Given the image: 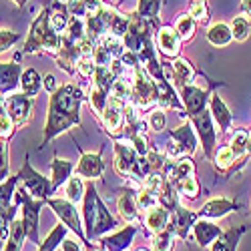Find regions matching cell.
<instances>
[{
    "label": "cell",
    "instance_id": "cell-58",
    "mask_svg": "<svg viewBox=\"0 0 251 251\" xmlns=\"http://www.w3.org/2000/svg\"><path fill=\"white\" fill-rule=\"evenodd\" d=\"M135 251H149V249H145V247H141V249H135Z\"/></svg>",
    "mask_w": 251,
    "mask_h": 251
},
{
    "label": "cell",
    "instance_id": "cell-34",
    "mask_svg": "<svg viewBox=\"0 0 251 251\" xmlns=\"http://www.w3.org/2000/svg\"><path fill=\"white\" fill-rule=\"evenodd\" d=\"M171 185L175 187V191L181 195V197H187V199H197L199 197V181L195 179V175H187V177H181V179H175L171 181Z\"/></svg>",
    "mask_w": 251,
    "mask_h": 251
},
{
    "label": "cell",
    "instance_id": "cell-41",
    "mask_svg": "<svg viewBox=\"0 0 251 251\" xmlns=\"http://www.w3.org/2000/svg\"><path fill=\"white\" fill-rule=\"evenodd\" d=\"M137 205H139V211L145 213L147 209L161 205L159 203V193L153 189H147V187H139V193H137Z\"/></svg>",
    "mask_w": 251,
    "mask_h": 251
},
{
    "label": "cell",
    "instance_id": "cell-14",
    "mask_svg": "<svg viewBox=\"0 0 251 251\" xmlns=\"http://www.w3.org/2000/svg\"><path fill=\"white\" fill-rule=\"evenodd\" d=\"M209 95H211V91L203 89V87H197V85H187V87L179 89L183 109L187 111L189 117H195V115H199V113H203L207 109Z\"/></svg>",
    "mask_w": 251,
    "mask_h": 251
},
{
    "label": "cell",
    "instance_id": "cell-15",
    "mask_svg": "<svg viewBox=\"0 0 251 251\" xmlns=\"http://www.w3.org/2000/svg\"><path fill=\"white\" fill-rule=\"evenodd\" d=\"M141 155L135 151L131 141L115 139V171L119 177H131V171Z\"/></svg>",
    "mask_w": 251,
    "mask_h": 251
},
{
    "label": "cell",
    "instance_id": "cell-9",
    "mask_svg": "<svg viewBox=\"0 0 251 251\" xmlns=\"http://www.w3.org/2000/svg\"><path fill=\"white\" fill-rule=\"evenodd\" d=\"M47 205L54 211V215L65 223L71 231L75 233V237H78L80 241H87V235H85V227H82L80 219H78V211H76V207L73 201L69 199H54V197H49L47 199ZM89 243V241H87ZM91 247V245H89Z\"/></svg>",
    "mask_w": 251,
    "mask_h": 251
},
{
    "label": "cell",
    "instance_id": "cell-26",
    "mask_svg": "<svg viewBox=\"0 0 251 251\" xmlns=\"http://www.w3.org/2000/svg\"><path fill=\"white\" fill-rule=\"evenodd\" d=\"M247 229H249L247 225H239V227L227 229V231H223L221 237H217L213 241V245L209 247V251H237V245H239V241L245 235Z\"/></svg>",
    "mask_w": 251,
    "mask_h": 251
},
{
    "label": "cell",
    "instance_id": "cell-35",
    "mask_svg": "<svg viewBox=\"0 0 251 251\" xmlns=\"http://www.w3.org/2000/svg\"><path fill=\"white\" fill-rule=\"evenodd\" d=\"M20 89H23L25 95H28V97L34 99L40 93V89H43V78H40L38 71L26 69L23 73V76H20Z\"/></svg>",
    "mask_w": 251,
    "mask_h": 251
},
{
    "label": "cell",
    "instance_id": "cell-37",
    "mask_svg": "<svg viewBox=\"0 0 251 251\" xmlns=\"http://www.w3.org/2000/svg\"><path fill=\"white\" fill-rule=\"evenodd\" d=\"M163 6V0H139L137 14L143 16L145 20H149L153 25H159V12Z\"/></svg>",
    "mask_w": 251,
    "mask_h": 251
},
{
    "label": "cell",
    "instance_id": "cell-40",
    "mask_svg": "<svg viewBox=\"0 0 251 251\" xmlns=\"http://www.w3.org/2000/svg\"><path fill=\"white\" fill-rule=\"evenodd\" d=\"M85 191H87V187H85V183H82V177L75 175L67 181V199L73 201L75 205L85 199Z\"/></svg>",
    "mask_w": 251,
    "mask_h": 251
},
{
    "label": "cell",
    "instance_id": "cell-31",
    "mask_svg": "<svg viewBox=\"0 0 251 251\" xmlns=\"http://www.w3.org/2000/svg\"><path fill=\"white\" fill-rule=\"evenodd\" d=\"M26 239V233H25V225H23V219H12L10 227H8V235H6V245H4V251H23V243Z\"/></svg>",
    "mask_w": 251,
    "mask_h": 251
},
{
    "label": "cell",
    "instance_id": "cell-19",
    "mask_svg": "<svg viewBox=\"0 0 251 251\" xmlns=\"http://www.w3.org/2000/svg\"><path fill=\"white\" fill-rule=\"evenodd\" d=\"M181 36L177 34L175 26H161L157 32V49L161 50L163 56L177 58L181 52Z\"/></svg>",
    "mask_w": 251,
    "mask_h": 251
},
{
    "label": "cell",
    "instance_id": "cell-27",
    "mask_svg": "<svg viewBox=\"0 0 251 251\" xmlns=\"http://www.w3.org/2000/svg\"><path fill=\"white\" fill-rule=\"evenodd\" d=\"M211 161H213V165H215V171H217V173H223L225 177H231L233 171H237V159H235V153L231 151V147H229V145L215 149Z\"/></svg>",
    "mask_w": 251,
    "mask_h": 251
},
{
    "label": "cell",
    "instance_id": "cell-4",
    "mask_svg": "<svg viewBox=\"0 0 251 251\" xmlns=\"http://www.w3.org/2000/svg\"><path fill=\"white\" fill-rule=\"evenodd\" d=\"M16 203L20 205V219H23L25 225V233L26 239L32 241L34 245L40 243V235H38V225H40V211H43V205L47 203L45 199H36L32 197L26 187H16Z\"/></svg>",
    "mask_w": 251,
    "mask_h": 251
},
{
    "label": "cell",
    "instance_id": "cell-38",
    "mask_svg": "<svg viewBox=\"0 0 251 251\" xmlns=\"http://www.w3.org/2000/svg\"><path fill=\"white\" fill-rule=\"evenodd\" d=\"M87 100H89V104L93 107V111H95L97 115H102L104 107H107V100H109V93L102 91L100 87H97L95 82H93V87H91L89 93H87Z\"/></svg>",
    "mask_w": 251,
    "mask_h": 251
},
{
    "label": "cell",
    "instance_id": "cell-57",
    "mask_svg": "<svg viewBox=\"0 0 251 251\" xmlns=\"http://www.w3.org/2000/svg\"><path fill=\"white\" fill-rule=\"evenodd\" d=\"M247 155L251 157V133H249V141H247Z\"/></svg>",
    "mask_w": 251,
    "mask_h": 251
},
{
    "label": "cell",
    "instance_id": "cell-42",
    "mask_svg": "<svg viewBox=\"0 0 251 251\" xmlns=\"http://www.w3.org/2000/svg\"><path fill=\"white\" fill-rule=\"evenodd\" d=\"M175 233H173V229L171 227H167V229H163L161 233H155V237H153V247H155V251H173V247H175Z\"/></svg>",
    "mask_w": 251,
    "mask_h": 251
},
{
    "label": "cell",
    "instance_id": "cell-48",
    "mask_svg": "<svg viewBox=\"0 0 251 251\" xmlns=\"http://www.w3.org/2000/svg\"><path fill=\"white\" fill-rule=\"evenodd\" d=\"M147 125H149V129L153 133H161L165 129V125H167V117L163 113V109H151L149 111V117H147Z\"/></svg>",
    "mask_w": 251,
    "mask_h": 251
},
{
    "label": "cell",
    "instance_id": "cell-45",
    "mask_svg": "<svg viewBox=\"0 0 251 251\" xmlns=\"http://www.w3.org/2000/svg\"><path fill=\"white\" fill-rule=\"evenodd\" d=\"M249 30H251V23H249L245 16H235V18L231 20V32H233V38L239 40V43L247 40Z\"/></svg>",
    "mask_w": 251,
    "mask_h": 251
},
{
    "label": "cell",
    "instance_id": "cell-22",
    "mask_svg": "<svg viewBox=\"0 0 251 251\" xmlns=\"http://www.w3.org/2000/svg\"><path fill=\"white\" fill-rule=\"evenodd\" d=\"M237 209H239V203H235L231 199H225V197H217V199H209L197 213L203 219H221L231 211H237Z\"/></svg>",
    "mask_w": 251,
    "mask_h": 251
},
{
    "label": "cell",
    "instance_id": "cell-5",
    "mask_svg": "<svg viewBox=\"0 0 251 251\" xmlns=\"http://www.w3.org/2000/svg\"><path fill=\"white\" fill-rule=\"evenodd\" d=\"M133 91H131V102L139 111H151L155 104H159V85L157 80L145 71L143 65L133 69Z\"/></svg>",
    "mask_w": 251,
    "mask_h": 251
},
{
    "label": "cell",
    "instance_id": "cell-54",
    "mask_svg": "<svg viewBox=\"0 0 251 251\" xmlns=\"http://www.w3.org/2000/svg\"><path fill=\"white\" fill-rule=\"evenodd\" d=\"M43 87L49 91V93H54L56 89H58V85H56V78H54V75H47L45 76V80H43Z\"/></svg>",
    "mask_w": 251,
    "mask_h": 251
},
{
    "label": "cell",
    "instance_id": "cell-61",
    "mask_svg": "<svg viewBox=\"0 0 251 251\" xmlns=\"http://www.w3.org/2000/svg\"><path fill=\"white\" fill-rule=\"evenodd\" d=\"M0 97H2V95H0Z\"/></svg>",
    "mask_w": 251,
    "mask_h": 251
},
{
    "label": "cell",
    "instance_id": "cell-18",
    "mask_svg": "<svg viewBox=\"0 0 251 251\" xmlns=\"http://www.w3.org/2000/svg\"><path fill=\"white\" fill-rule=\"evenodd\" d=\"M25 69L18 60L12 62H0V95L14 93L20 87V76Z\"/></svg>",
    "mask_w": 251,
    "mask_h": 251
},
{
    "label": "cell",
    "instance_id": "cell-21",
    "mask_svg": "<svg viewBox=\"0 0 251 251\" xmlns=\"http://www.w3.org/2000/svg\"><path fill=\"white\" fill-rule=\"evenodd\" d=\"M223 235V229L219 225H215L211 219H203L199 217L195 223H193V237L197 241L199 247H211L213 241L217 237Z\"/></svg>",
    "mask_w": 251,
    "mask_h": 251
},
{
    "label": "cell",
    "instance_id": "cell-55",
    "mask_svg": "<svg viewBox=\"0 0 251 251\" xmlns=\"http://www.w3.org/2000/svg\"><path fill=\"white\" fill-rule=\"evenodd\" d=\"M241 12L245 16H251V0H241Z\"/></svg>",
    "mask_w": 251,
    "mask_h": 251
},
{
    "label": "cell",
    "instance_id": "cell-56",
    "mask_svg": "<svg viewBox=\"0 0 251 251\" xmlns=\"http://www.w3.org/2000/svg\"><path fill=\"white\" fill-rule=\"evenodd\" d=\"M4 245H6V237L0 233V251H4Z\"/></svg>",
    "mask_w": 251,
    "mask_h": 251
},
{
    "label": "cell",
    "instance_id": "cell-1",
    "mask_svg": "<svg viewBox=\"0 0 251 251\" xmlns=\"http://www.w3.org/2000/svg\"><path fill=\"white\" fill-rule=\"evenodd\" d=\"M87 100L82 91L75 85H62L54 93H50V102H49V117L45 125V139L40 147L47 145L58 137L60 133H67L71 127H78L80 125V104Z\"/></svg>",
    "mask_w": 251,
    "mask_h": 251
},
{
    "label": "cell",
    "instance_id": "cell-30",
    "mask_svg": "<svg viewBox=\"0 0 251 251\" xmlns=\"http://www.w3.org/2000/svg\"><path fill=\"white\" fill-rule=\"evenodd\" d=\"M69 23H71V12L67 8V2H58V0H54V2L50 4V26L58 34H62L67 30Z\"/></svg>",
    "mask_w": 251,
    "mask_h": 251
},
{
    "label": "cell",
    "instance_id": "cell-23",
    "mask_svg": "<svg viewBox=\"0 0 251 251\" xmlns=\"http://www.w3.org/2000/svg\"><path fill=\"white\" fill-rule=\"evenodd\" d=\"M143 223L145 227H147L149 233H161L163 229L169 227L171 223V211L169 209H165L163 205H155L151 209H147V211L143 213Z\"/></svg>",
    "mask_w": 251,
    "mask_h": 251
},
{
    "label": "cell",
    "instance_id": "cell-39",
    "mask_svg": "<svg viewBox=\"0 0 251 251\" xmlns=\"http://www.w3.org/2000/svg\"><path fill=\"white\" fill-rule=\"evenodd\" d=\"M117 78H119V76L111 71V67H97L95 76H93V82H95L97 87H100L102 91H107V93L111 95V89H113V85H115Z\"/></svg>",
    "mask_w": 251,
    "mask_h": 251
},
{
    "label": "cell",
    "instance_id": "cell-13",
    "mask_svg": "<svg viewBox=\"0 0 251 251\" xmlns=\"http://www.w3.org/2000/svg\"><path fill=\"white\" fill-rule=\"evenodd\" d=\"M137 233H139V225L137 223H127L123 229L115 231L113 235H102L97 241V247L102 249V251H129Z\"/></svg>",
    "mask_w": 251,
    "mask_h": 251
},
{
    "label": "cell",
    "instance_id": "cell-50",
    "mask_svg": "<svg viewBox=\"0 0 251 251\" xmlns=\"http://www.w3.org/2000/svg\"><path fill=\"white\" fill-rule=\"evenodd\" d=\"M18 40H20V34L18 32H12L8 28H0V52H4L10 47H14Z\"/></svg>",
    "mask_w": 251,
    "mask_h": 251
},
{
    "label": "cell",
    "instance_id": "cell-11",
    "mask_svg": "<svg viewBox=\"0 0 251 251\" xmlns=\"http://www.w3.org/2000/svg\"><path fill=\"white\" fill-rule=\"evenodd\" d=\"M6 113L10 115V119L14 121L16 127H25L32 117V107H34V99L25 95V93H8L2 95Z\"/></svg>",
    "mask_w": 251,
    "mask_h": 251
},
{
    "label": "cell",
    "instance_id": "cell-25",
    "mask_svg": "<svg viewBox=\"0 0 251 251\" xmlns=\"http://www.w3.org/2000/svg\"><path fill=\"white\" fill-rule=\"evenodd\" d=\"M117 209H119V215L123 221L127 223H137L141 211H139V205H137V191L133 189H125L119 199H117Z\"/></svg>",
    "mask_w": 251,
    "mask_h": 251
},
{
    "label": "cell",
    "instance_id": "cell-24",
    "mask_svg": "<svg viewBox=\"0 0 251 251\" xmlns=\"http://www.w3.org/2000/svg\"><path fill=\"white\" fill-rule=\"evenodd\" d=\"M209 111H211V117L217 123V127L221 129V133H227L229 129H231L233 113L229 111V107L223 102V99L217 93H213L211 97H209Z\"/></svg>",
    "mask_w": 251,
    "mask_h": 251
},
{
    "label": "cell",
    "instance_id": "cell-2",
    "mask_svg": "<svg viewBox=\"0 0 251 251\" xmlns=\"http://www.w3.org/2000/svg\"><path fill=\"white\" fill-rule=\"evenodd\" d=\"M82 219H85V235L89 245L93 241H99L107 231H113L117 227V219L109 213L107 205H104L97 193V187L93 181H89L85 199H82Z\"/></svg>",
    "mask_w": 251,
    "mask_h": 251
},
{
    "label": "cell",
    "instance_id": "cell-7",
    "mask_svg": "<svg viewBox=\"0 0 251 251\" xmlns=\"http://www.w3.org/2000/svg\"><path fill=\"white\" fill-rule=\"evenodd\" d=\"M191 125L197 133V139L201 141V147H203V155L207 161L213 159V153L217 149V131L213 127V117L211 111H203L195 117H191Z\"/></svg>",
    "mask_w": 251,
    "mask_h": 251
},
{
    "label": "cell",
    "instance_id": "cell-59",
    "mask_svg": "<svg viewBox=\"0 0 251 251\" xmlns=\"http://www.w3.org/2000/svg\"><path fill=\"white\" fill-rule=\"evenodd\" d=\"M58 2H67V0H58Z\"/></svg>",
    "mask_w": 251,
    "mask_h": 251
},
{
    "label": "cell",
    "instance_id": "cell-6",
    "mask_svg": "<svg viewBox=\"0 0 251 251\" xmlns=\"http://www.w3.org/2000/svg\"><path fill=\"white\" fill-rule=\"evenodd\" d=\"M197 151V133L191 123L181 125L179 129L169 133V141L165 147V157L169 161H177L185 155H193Z\"/></svg>",
    "mask_w": 251,
    "mask_h": 251
},
{
    "label": "cell",
    "instance_id": "cell-8",
    "mask_svg": "<svg viewBox=\"0 0 251 251\" xmlns=\"http://www.w3.org/2000/svg\"><path fill=\"white\" fill-rule=\"evenodd\" d=\"M18 177H20V183L26 187V191H28L32 197H36V199H45V201H47V199L54 193L52 181H50L49 177H45L43 173H38L34 167L30 165L28 157H26V161H25V165H23V169H20Z\"/></svg>",
    "mask_w": 251,
    "mask_h": 251
},
{
    "label": "cell",
    "instance_id": "cell-36",
    "mask_svg": "<svg viewBox=\"0 0 251 251\" xmlns=\"http://www.w3.org/2000/svg\"><path fill=\"white\" fill-rule=\"evenodd\" d=\"M195 26H197V23L193 20V16L189 12L179 14L177 20H175V30L181 36L183 43H189V40L195 36Z\"/></svg>",
    "mask_w": 251,
    "mask_h": 251
},
{
    "label": "cell",
    "instance_id": "cell-60",
    "mask_svg": "<svg viewBox=\"0 0 251 251\" xmlns=\"http://www.w3.org/2000/svg\"><path fill=\"white\" fill-rule=\"evenodd\" d=\"M95 251H102V249H95Z\"/></svg>",
    "mask_w": 251,
    "mask_h": 251
},
{
    "label": "cell",
    "instance_id": "cell-28",
    "mask_svg": "<svg viewBox=\"0 0 251 251\" xmlns=\"http://www.w3.org/2000/svg\"><path fill=\"white\" fill-rule=\"evenodd\" d=\"M247 141H249V131L247 129H235L231 139H229V147H231V151L235 153V159L239 163V167H243L249 159L247 155ZM237 167V169H239Z\"/></svg>",
    "mask_w": 251,
    "mask_h": 251
},
{
    "label": "cell",
    "instance_id": "cell-12",
    "mask_svg": "<svg viewBox=\"0 0 251 251\" xmlns=\"http://www.w3.org/2000/svg\"><path fill=\"white\" fill-rule=\"evenodd\" d=\"M125 104L127 102H123L115 97L109 95V100H107V107H104L102 111V123H104V127H107L109 135L113 139H121L125 135V129H127V119H125Z\"/></svg>",
    "mask_w": 251,
    "mask_h": 251
},
{
    "label": "cell",
    "instance_id": "cell-16",
    "mask_svg": "<svg viewBox=\"0 0 251 251\" xmlns=\"http://www.w3.org/2000/svg\"><path fill=\"white\" fill-rule=\"evenodd\" d=\"M104 169H107V165H104V161H102V147L97 153L80 151V161L75 167V175H78L82 179H89V181H95V179L102 177Z\"/></svg>",
    "mask_w": 251,
    "mask_h": 251
},
{
    "label": "cell",
    "instance_id": "cell-33",
    "mask_svg": "<svg viewBox=\"0 0 251 251\" xmlns=\"http://www.w3.org/2000/svg\"><path fill=\"white\" fill-rule=\"evenodd\" d=\"M71 231V229L65 225V223H58L50 229V233L38 243V251H54L58 245H62V239L67 237V233Z\"/></svg>",
    "mask_w": 251,
    "mask_h": 251
},
{
    "label": "cell",
    "instance_id": "cell-49",
    "mask_svg": "<svg viewBox=\"0 0 251 251\" xmlns=\"http://www.w3.org/2000/svg\"><path fill=\"white\" fill-rule=\"evenodd\" d=\"M129 141H131V145L135 147V151L141 155V157H147V153L151 151V147H149V141H147V137H145V133H131L129 137H127Z\"/></svg>",
    "mask_w": 251,
    "mask_h": 251
},
{
    "label": "cell",
    "instance_id": "cell-32",
    "mask_svg": "<svg viewBox=\"0 0 251 251\" xmlns=\"http://www.w3.org/2000/svg\"><path fill=\"white\" fill-rule=\"evenodd\" d=\"M207 40H209V45H213V47H227L233 40L231 26L225 23H215L207 30Z\"/></svg>",
    "mask_w": 251,
    "mask_h": 251
},
{
    "label": "cell",
    "instance_id": "cell-47",
    "mask_svg": "<svg viewBox=\"0 0 251 251\" xmlns=\"http://www.w3.org/2000/svg\"><path fill=\"white\" fill-rule=\"evenodd\" d=\"M95 71H97V62L93 56L89 54H82L76 62V73L82 76V78H93L95 76Z\"/></svg>",
    "mask_w": 251,
    "mask_h": 251
},
{
    "label": "cell",
    "instance_id": "cell-46",
    "mask_svg": "<svg viewBox=\"0 0 251 251\" xmlns=\"http://www.w3.org/2000/svg\"><path fill=\"white\" fill-rule=\"evenodd\" d=\"M189 14L193 16V20L197 25H207L209 23V8L205 0H193L189 4Z\"/></svg>",
    "mask_w": 251,
    "mask_h": 251
},
{
    "label": "cell",
    "instance_id": "cell-20",
    "mask_svg": "<svg viewBox=\"0 0 251 251\" xmlns=\"http://www.w3.org/2000/svg\"><path fill=\"white\" fill-rule=\"evenodd\" d=\"M169 71H171V78H173V87L175 89H183L187 85H193V80H195V69H193L189 58H185V56L173 58Z\"/></svg>",
    "mask_w": 251,
    "mask_h": 251
},
{
    "label": "cell",
    "instance_id": "cell-29",
    "mask_svg": "<svg viewBox=\"0 0 251 251\" xmlns=\"http://www.w3.org/2000/svg\"><path fill=\"white\" fill-rule=\"evenodd\" d=\"M73 169H75V165H73L71 161H67V159H58V157L52 159V165H50L52 179H50V181H52V189H54V191L71 179Z\"/></svg>",
    "mask_w": 251,
    "mask_h": 251
},
{
    "label": "cell",
    "instance_id": "cell-53",
    "mask_svg": "<svg viewBox=\"0 0 251 251\" xmlns=\"http://www.w3.org/2000/svg\"><path fill=\"white\" fill-rule=\"evenodd\" d=\"M82 4H85V8H87V14H91V12H97L104 2L102 0H82Z\"/></svg>",
    "mask_w": 251,
    "mask_h": 251
},
{
    "label": "cell",
    "instance_id": "cell-51",
    "mask_svg": "<svg viewBox=\"0 0 251 251\" xmlns=\"http://www.w3.org/2000/svg\"><path fill=\"white\" fill-rule=\"evenodd\" d=\"M8 179V145L0 141V183Z\"/></svg>",
    "mask_w": 251,
    "mask_h": 251
},
{
    "label": "cell",
    "instance_id": "cell-43",
    "mask_svg": "<svg viewBox=\"0 0 251 251\" xmlns=\"http://www.w3.org/2000/svg\"><path fill=\"white\" fill-rule=\"evenodd\" d=\"M129 30V14H121L117 8L113 12V18H111V26H109V32L119 36V38H125Z\"/></svg>",
    "mask_w": 251,
    "mask_h": 251
},
{
    "label": "cell",
    "instance_id": "cell-17",
    "mask_svg": "<svg viewBox=\"0 0 251 251\" xmlns=\"http://www.w3.org/2000/svg\"><path fill=\"white\" fill-rule=\"evenodd\" d=\"M199 219V213L197 211H191V209L183 207L181 203L171 211V223L169 227L173 229V233L179 237V239H187L189 233L193 231V223Z\"/></svg>",
    "mask_w": 251,
    "mask_h": 251
},
{
    "label": "cell",
    "instance_id": "cell-44",
    "mask_svg": "<svg viewBox=\"0 0 251 251\" xmlns=\"http://www.w3.org/2000/svg\"><path fill=\"white\" fill-rule=\"evenodd\" d=\"M14 129H16V125H14V121L10 119V115L6 113L4 100H2V97H0V137H2L4 141L12 139Z\"/></svg>",
    "mask_w": 251,
    "mask_h": 251
},
{
    "label": "cell",
    "instance_id": "cell-10",
    "mask_svg": "<svg viewBox=\"0 0 251 251\" xmlns=\"http://www.w3.org/2000/svg\"><path fill=\"white\" fill-rule=\"evenodd\" d=\"M18 183H20L18 173L0 183V233H2L4 237L8 235V227H10L12 219H14V213H16V209L12 205V199H14Z\"/></svg>",
    "mask_w": 251,
    "mask_h": 251
},
{
    "label": "cell",
    "instance_id": "cell-52",
    "mask_svg": "<svg viewBox=\"0 0 251 251\" xmlns=\"http://www.w3.org/2000/svg\"><path fill=\"white\" fill-rule=\"evenodd\" d=\"M80 239L76 237H65L62 239V251H82V247H80V243H78Z\"/></svg>",
    "mask_w": 251,
    "mask_h": 251
},
{
    "label": "cell",
    "instance_id": "cell-3",
    "mask_svg": "<svg viewBox=\"0 0 251 251\" xmlns=\"http://www.w3.org/2000/svg\"><path fill=\"white\" fill-rule=\"evenodd\" d=\"M58 49H60V34L50 26V6H45L34 18L23 52L34 54L40 50H49V52L56 54Z\"/></svg>",
    "mask_w": 251,
    "mask_h": 251
}]
</instances>
